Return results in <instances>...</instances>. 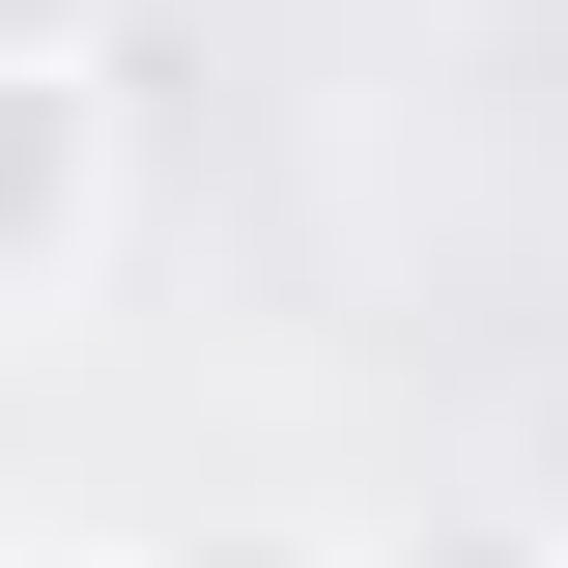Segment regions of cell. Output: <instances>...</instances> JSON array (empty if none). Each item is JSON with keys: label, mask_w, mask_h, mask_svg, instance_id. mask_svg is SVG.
I'll list each match as a JSON object with an SVG mask.
<instances>
[{"label": "cell", "mask_w": 568, "mask_h": 568, "mask_svg": "<svg viewBox=\"0 0 568 568\" xmlns=\"http://www.w3.org/2000/svg\"><path fill=\"white\" fill-rule=\"evenodd\" d=\"M114 29H142V0H0V58H114Z\"/></svg>", "instance_id": "7a4b0ae2"}, {"label": "cell", "mask_w": 568, "mask_h": 568, "mask_svg": "<svg viewBox=\"0 0 568 568\" xmlns=\"http://www.w3.org/2000/svg\"><path fill=\"white\" fill-rule=\"evenodd\" d=\"M0 568H114V540H0Z\"/></svg>", "instance_id": "277c9868"}, {"label": "cell", "mask_w": 568, "mask_h": 568, "mask_svg": "<svg viewBox=\"0 0 568 568\" xmlns=\"http://www.w3.org/2000/svg\"><path fill=\"white\" fill-rule=\"evenodd\" d=\"M114 256V58H0V313Z\"/></svg>", "instance_id": "6da1fadb"}, {"label": "cell", "mask_w": 568, "mask_h": 568, "mask_svg": "<svg viewBox=\"0 0 568 568\" xmlns=\"http://www.w3.org/2000/svg\"><path fill=\"white\" fill-rule=\"evenodd\" d=\"M540 540H568V369H540Z\"/></svg>", "instance_id": "3957f363"}, {"label": "cell", "mask_w": 568, "mask_h": 568, "mask_svg": "<svg viewBox=\"0 0 568 568\" xmlns=\"http://www.w3.org/2000/svg\"><path fill=\"white\" fill-rule=\"evenodd\" d=\"M540 568H568V540H540Z\"/></svg>", "instance_id": "5b68a950"}]
</instances>
